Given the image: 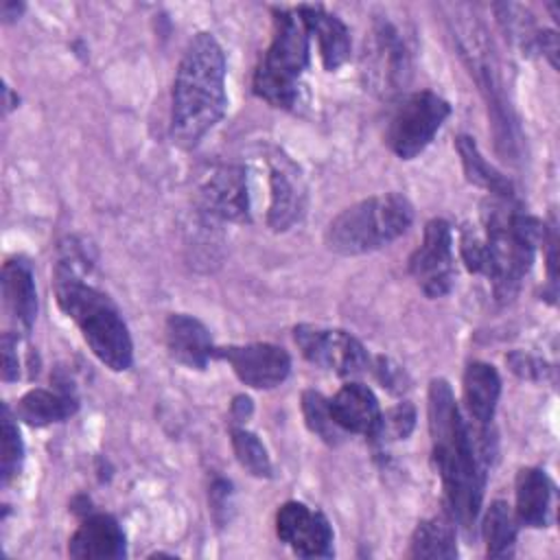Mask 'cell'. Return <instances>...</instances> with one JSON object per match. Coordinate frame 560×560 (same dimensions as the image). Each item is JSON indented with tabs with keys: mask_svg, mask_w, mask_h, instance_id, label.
Returning a JSON list of instances; mask_svg holds the SVG:
<instances>
[{
	"mask_svg": "<svg viewBox=\"0 0 560 560\" xmlns=\"http://www.w3.org/2000/svg\"><path fill=\"white\" fill-rule=\"evenodd\" d=\"M77 396L68 387L50 389H31L26 392L15 407V416L31 427H46L52 422H63L77 411Z\"/></svg>",
	"mask_w": 560,
	"mask_h": 560,
	"instance_id": "cell-23",
	"label": "cell"
},
{
	"mask_svg": "<svg viewBox=\"0 0 560 560\" xmlns=\"http://www.w3.org/2000/svg\"><path fill=\"white\" fill-rule=\"evenodd\" d=\"M276 534L302 558H326L332 553V527L328 518L300 501L280 505Z\"/></svg>",
	"mask_w": 560,
	"mask_h": 560,
	"instance_id": "cell-12",
	"label": "cell"
},
{
	"mask_svg": "<svg viewBox=\"0 0 560 560\" xmlns=\"http://www.w3.org/2000/svg\"><path fill=\"white\" fill-rule=\"evenodd\" d=\"M451 26H453V37H455L459 57L464 59L468 72L477 81L479 92L486 101L497 151L505 160H518L521 129H518L514 109L508 101L501 72H499V61L486 28L477 18L462 15V13H455L451 18Z\"/></svg>",
	"mask_w": 560,
	"mask_h": 560,
	"instance_id": "cell-5",
	"label": "cell"
},
{
	"mask_svg": "<svg viewBox=\"0 0 560 560\" xmlns=\"http://www.w3.org/2000/svg\"><path fill=\"white\" fill-rule=\"evenodd\" d=\"M429 433L448 514L470 534L479 516L488 464L481 459L470 427L444 378H433L429 385Z\"/></svg>",
	"mask_w": 560,
	"mask_h": 560,
	"instance_id": "cell-1",
	"label": "cell"
},
{
	"mask_svg": "<svg viewBox=\"0 0 560 560\" xmlns=\"http://www.w3.org/2000/svg\"><path fill=\"white\" fill-rule=\"evenodd\" d=\"M2 304L18 335H26L37 317V289L31 265L15 258L2 267Z\"/></svg>",
	"mask_w": 560,
	"mask_h": 560,
	"instance_id": "cell-17",
	"label": "cell"
},
{
	"mask_svg": "<svg viewBox=\"0 0 560 560\" xmlns=\"http://www.w3.org/2000/svg\"><path fill=\"white\" fill-rule=\"evenodd\" d=\"M306 192L298 168L287 158L269 164V212L267 223L276 232L289 230L304 212Z\"/></svg>",
	"mask_w": 560,
	"mask_h": 560,
	"instance_id": "cell-15",
	"label": "cell"
},
{
	"mask_svg": "<svg viewBox=\"0 0 560 560\" xmlns=\"http://www.w3.org/2000/svg\"><path fill=\"white\" fill-rule=\"evenodd\" d=\"M232 448L238 464L254 477H271V459L265 444L247 429H232Z\"/></svg>",
	"mask_w": 560,
	"mask_h": 560,
	"instance_id": "cell-28",
	"label": "cell"
},
{
	"mask_svg": "<svg viewBox=\"0 0 560 560\" xmlns=\"http://www.w3.org/2000/svg\"><path fill=\"white\" fill-rule=\"evenodd\" d=\"M293 339L311 363L339 376H357L370 365L363 343L341 328L300 324L293 328Z\"/></svg>",
	"mask_w": 560,
	"mask_h": 560,
	"instance_id": "cell-10",
	"label": "cell"
},
{
	"mask_svg": "<svg viewBox=\"0 0 560 560\" xmlns=\"http://www.w3.org/2000/svg\"><path fill=\"white\" fill-rule=\"evenodd\" d=\"M459 254L470 273H483L486 276V245L483 238L477 236L472 230L464 228L459 234Z\"/></svg>",
	"mask_w": 560,
	"mask_h": 560,
	"instance_id": "cell-31",
	"label": "cell"
},
{
	"mask_svg": "<svg viewBox=\"0 0 560 560\" xmlns=\"http://www.w3.org/2000/svg\"><path fill=\"white\" fill-rule=\"evenodd\" d=\"M409 556L411 558H455L457 556V534H455V521L448 512L435 514L431 518H424L413 529L411 542H409Z\"/></svg>",
	"mask_w": 560,
	"mask_h": 560,
	"instance_id": "cell-24",
	"label": "cell"
},
{
	"mask_svg": "<svg viewBox=\"0 0 560 560\" xmlns=\"http://www.w3.org/2000/svg\"><path fill=\"white\" fill-rule=\"evenodd\" d=\"M464 405L477 427H490L501 396V378L494 365L472 361L464 372Z\"/></svg>",
	"mask_w": 560,
	"mask_h": 560,
	"instance_id": "cell-21",
	"label": "cell"
},
{
	"mask_svg": "<svg viewBox=\"0 0 560 560\" xmlns=\"http://www.w3.org/2000/svg\"><path fill=\"white\" fill-rule=\"evenodd\" d=\"M516 523L518 521L505 501L490 503V508L486 510L483 523H481L486 553L490 558H505L512 553L514 542H516V532H518Z\"/></svg>",
	"mask_w": 560,
	"mask_h": 560,
	"instance_id": "cell-26",
	"label": "cell"
},
{
	"mask_svg": "<svg viewBox=\"0 0 560 560\" xmlns=\"http://www.w3.org/2000/svg\"><path fill=\"white\" fill-rule=\"evenodd\" d=\"M295 11L302 18L308 35L317 39L324 68L328 72L339 70L350 57V33L346 24L335 13H328L322 7L302 4Z\"/></svg>",
	"mask_w": 560,
	"mask_h": 560,
	"instance_id": "cell-19",
	"label": "cell"
},
{
	"mask_svg": "<svg viewBox=\"0 0 560 560\" xmlns=\"http://www.w3.org/2000/svg\"><path fill=\"white\" fill-rule=\"evenodd\" d=\"M68 553L79 560H118L127 553L125 532L109 514H88L70 536Z\"/></svg>",
	"mask_w": 560,
	"mask_h": 560,
	"instance_id": "cell-16",
	"label": "cell"
},
{
	"mask_svg": "<svg viewBox=\"0 0 560 560\" xmlns=\"http://www.w3.org/2000/svg\"><path fill=\"white\" fill-rule=\"evenodd\" d=\"M448 114L451 105L440 94L431 90L413 92L396 107L385 142L400 160H413L431 144Z\"/></svg>",
	"mask_w": 560,
	"mask_h": 560,
	"instance_id": "cell-9",
	"label": "cell"
},
{
	"mask_svg": "<svg viewBox=\"0 0 560 560\" xmlns=\"http://www.w3.org/2000/svg\"><path fill=\"white\" fill-rule=\"evenodd\" d=\"M457 153L462 158V166L466 173V179L483 190H488L492 197L501 199H514V186L512 182L501 175L479 151L477 142L470 136L457 138Z\"/></svg>",
	"mask_w": 560,
	"mask_h": 560,
	"instance_id": "cell-25",
	"label": "cell"
},
{
	"mask_svg": "<svg viewBox=\"0 0 560 560\" xmlns=\"http://www.w3.org/2000/svg\"><path fill=\"white\" fill-rule=\"evenodd\" d=\"M22 9H24V4H18V2H2V7H0V15L4 18V22H9V20H15L20 13H22Z\"/></svg>",
	"mask_w": 560,
	"mask_h": 560,
	"instance_id": "cell-38",
	"label": "cell"
},
{
	"mask_svg": "<svg viewBox=\"0 0 560 560\" xmlns=\"http://www.w3.org/2000/svg\"><path fill=\"white\" fill-rule=\"evenodd\" d=\"M24 459V444L20 438V429L9 411V407H2V438H0V475L2 486H9L11 479L18 475Z\"/></svg>",
	"mask_w": 560,
	"mask_h": 560,
	"instance_id": "cell-29",
	"label": "cell"
},
{
	"mask_svg": "<svg viewBox=\"0 0 560 560\" xmlns=\"http://www.w3.org/2000/svg\"><path fill=\"white\" fill-rule=\"evenodd\" d=\"M330 413L346 433H361L372 438L381 407L374 392L363 383H346L332 398H328Z\"/></svg>",
	"mask_w": 560,
	"mask_h": 560,
	"instance_id": "cell-20",
	"label": "cell"
},
{
	"mask_svg": "<svg viewBox=\"0 0 560 560\" xmlns=\"http://www.w3.org/2000/svg\"><path fill=\"white\" fill-rule=\"evenodd\" d=\"M199 208L214 221H247L249 192L245 168L241 164L217 166L199 186Z\"/></svg>",
	"mask_w": 560,
	"mask_h": 560,
	"instance_id": "cell-13",
	"label": "cell"
},
{
	"mask_svg": "<svg viewBox=\"0 0 560 560\" xmlns=\"http://www.w3.org/2000/svg\"><path fill=\"white\" fill-rule=\"evenodd\" d=\"M416 427V409L411 402H398L392 409H387L385 413H381L378 424L372 433L374 440L378 442H396V440H405L411 435Z\"/></svg>",
	"mask_w": 560,
	"mask_h": 560,
	"instance_id": "cell-30",
	"label": "cell"
},
{
	"mask_svg": "<svg viewBox=\"0 0 560 560\" xmlns=\"http://www.w3.org/2000/svg\"><path fill=\"white\" fill-rule=\"evenodd\" d=\"M409 271L427 298H442L453 287V234L444 219L424 225L420 247L409 258Z\"/></svg>",
	"mask_w": 560,
	"mask_h": 560,
	"instance_id": "cell-11",
	"label": "cell"
},
{
	"mask_svg": "<svg viewBox=\"0 0 560 560\" xmlns=\"http://www.w3.org/2000/svg\"><path fill=\"white\" fill-rule=\"evenodd\" d=\"M302 413L306 420V427L326 444H339L343 440V429H339V424L335 422L330 407H328V398H324L319 392L315 389H306L302 394Z\"/></svg>",
	"mask_w": 560,
	"mask_h": 560,
	"instance_id": "cell-27",
	"label": "cell"
},
{
	"mask_svg": "<svg viewBox=\"0 0 560 560\" xmlns=\"http://www.w3.org/2000/svg\"><path fill=\"white\" fill-rule=\"evenodd\" d=\"M166 348L177 363L190 370H203L217 352L208 328L186 313H173L166 319Z\"/></svg>",
	"mask_w": 560,
	"mask_h": 560,
	"instance_id": "cell-18",
	"label": "cell"
},
{
	"mask_svg": "<svg viewBox=\"0 0 560 560\" xmlns=\"http://www.w3.org/2000/svg\"><path fill=\"white\" fill-rule=\"evenodd\" d=\"M55 298L59 308L79 326L94 357L114 372L131 368L133 343L116 304L83 280V271L57 260Z\"/></svg>",
	"mask_w": 560,
	"mask_h": 560,
	"instance_id": "cell-3",
	"label": "cell"
},
{
	"mask_svg": "<svg viewBox=\"0 0 560 560\" xmlns=\"http://www.w3.org/2000/svg\"><path fill=\"white\" fill-rule=\"evenodd\" d=\"M210 508L212 516L219 525L230 521V508H232V486L225 479H214L210 486Z\"/></svg>",
	"mask_w": 560,
	"mask_h": 560,
	"instance_id": "cell-33",
	"label": "cell"
},
{
	"mask_svg": "<svg viewBox=\"0 0 560 560\" xmlns=\"http://www.w3.org/2000/svg\"><path fill=\"white\" fill-rule=\"evenodd\" d=\"M534 46L538 50H542V55L549 59V63L553 68H558V35H556V31H538Z\"/></svg>",
	"mask_w": 560,
	"mask_h": 560,
	"instance_id": "cell-36",
	"label": "cell"
},
{
	"mask_svg": "<svg viewBox=\"0 0 560 560\" xmlns=\"http://www.w3.org/2000/svg\"><path fill=\"white\" fill-rule=\"evenodd\" d=\"M411 221L413 208L402 195H374L352 203L330 221L326 245L343 256L368 254L402 236Z\"/></svg>",
	"mask_w": 560,
	"mask_h": 560,
	"instance_id": "cell-6",
	"label": "cell"
},
{
	"mask_svg": "<svg viewBox=\"0 0 560 560\" xmlns=\"http://www.w3.org/2000/svg\"><path fill=\"white\" fill-rule=\"evenodd\" d=\"M225 55L212 33H197L177 66L171 98V133L195 147L225 114Z\"/></svg>",
	"mask_w": 560,
	"mask_h": 560,
	"instance_id": "cell-2",
	"label": "cell"
},
{
	"mask_svg": "<svg viewBox=\"0 0 560 560\" xmlns=\"http://www.w3.org/2000/svg\"><path fill=\"white\" fill-rule=\"evenodd\" d=\"M308 31L298 11L273 9L271 44L254 72V94L273 107L298 103L300 77L308 66Z\"/></svg>",
	"mask_w": 560,
	"mask_h": 560,
	"instance_id": "cell-7",
	"label": "cell"
},
{
	"mask_svg": "<svg viewBox=\"0 0 560 560\" xmlns=\"http://www.w3.org/2000/svg\"><path fill=\"white\" fill-rule=\"evenodd\" d=\"M365 85L381 98H392L405 90L411 77V52L400 28L381 18L374 22L361 55Z\"/></svg>",
	"mask_w": 560,
	"mask_h": 560,
	"instance_id": "cell-8",
	"label": "cell"
},
{
	"mask_svg": "<svg viewBox=\"0 0 560 560\" xmlns=\"http://www.w3.org/2000/svg\"><path fill=\"white\" fill-rule=\"evenodd\" d=\"M514 516L525 527H547L551 510V481L540 468H521L514 483Z\"/></svg>",
	"mask_w": 560,
	"mask_h": 560,
	"instance_id": "cell-22",
	"label": "cell"
},
{
	"mask_svg": "<svg viewBox=\"0 0 560 560\" xmlns=\"http://www.w3.org/2000/svg\"><path fill=\"white\" fill-rule=\"evenodd\" d=\"M508 363L514 374L527 381H545L549 374V365L527 352H512L508 354Z\"/></svg>",
	"mask_w": 560,
	"mask_h": 560,
	"instance_id": "cell-32",
	"label": "cell"
},
{
	"mask_svg": "<svg viewBox=\"0 0 560 560\" xmlns=\"http://www.w3.org/2000/svg\"><path fill=\"white\" fill-rule=\"evenodd\" d=\"M374 372H376V378L383 383V387H387L389 392H402L407 385V378H405V372L400 365H396L392 359L387 357H376V363H374Z\"/></svg>",
	"mask_w": 560,
	"mask_h": 560,
	"instance_id": "cell-34",
	"label": "cell"
},
{
	"mask_svg": "<svg viewBox=\"0 0 560 560\" xmlns=\"http://www.w3.org/2000/svg\"><path fill=\"white\" fill-rule=\"evenodd\" d=\"M483 228L486 276L492 280L494 298L510 302L532 269L545 223L521 210L516 199L492 197L483 203Z\"/></svg>",
	"mask_w": 560,
	"mask_h": 560,
	"instance_id": "cell-4",
	"label": "cell"
},
{
	"mask_svg": "<svg viewBox=\"0 0 560 560\" xmlns=\"http://www.w3.org/2000/svg\"><path fill=\"white\" fill-rule=\"evenodd\" d=\"M214 354L223 357L234 374L249 387L271 389L280 385L291 372V357L284 348L273 343H245L228 346Z\"/></svg>",
	"mask_w": 560,
	"mask_h": 560,
	"instance_id": "cell-14",
	"label": "cell"
},
{
	"mask_svg": "<svg viewBox=\"0 0 560 560\" xmlns=\"http://www.w3.org/2000/svg\"><path fill=\"white\" fill-rule=\"evenodd\" d=\"M18 337L20 335H13V332H4L2 335V341H0V348H2V381L11 383V381H18L20 376V363H18Z\"/></svg>",
	"mask_w": 560,
	"mask_h": 560,
	"instance_id": "cell-35",
	"label": "cell"
},
{
	"mask_svg": "<svg viewBox=\"0 0 560 560\" xmlns=\"http://www.w3.org/2000/svg\"><path fill=\"white\" fill-rule=\"evenodd\" d=\"M232 409H234V420H245V416L252 411V400L247 396H236Z\"/></svg>",
	"mask_w": 560,
	"mask_h": 560,
	"instance_id": "cell-37",
	"label": "cell"
}]
</instances>
